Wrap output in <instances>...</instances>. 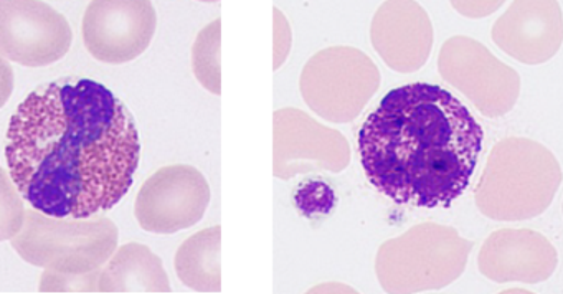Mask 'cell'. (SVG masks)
Masks as SVG:
<instances>
[{
  "mask_svg": "<svg viewBox=\"0 0 563 294\" xmlns=\"http://www.w3.org/2000/svg\"><path fill=\"white\" fill-rule=\"evenodd\" d=\"M12 91H14V69L9 59L0 55V108H4Z\"/></svg>",
  "mask_w": 563,
  "mask_h": 294,
  "instance_id": "4fadbf2b",
  "label": "cell"
},
{
  "mask_svg": "<svg viewBox=\"0 0 563 294\" xmlns=\"http://www.w3.org/2000/svg\"><path fill=\"white\" fill-rule=\"evenodd\" d=\"M24 218V198L11 175L0 167V243L11 240L21 231Z\"/></svg>",
  "mask_w": 563,
  "mask_h": 294,
  "instance_id": "30bf717a",
  "label": "cell"
},
{
  "mask_svg": "<svg viewBox=\"0 0 563 294\" xmlns=\"http://www.w3.org/2000/svg\"><path fill=\"white\" fill-rule=\"evenodd\" d=\"M176 271L186 286L200 293L220 291V228L194 235L177 250Z\"/></svg>",
  "mask_w": 563,
  "mask_h": 294,
  "instance_id": "ba28073f",
  "label": "cell"
},
{
  "mask_svg": "<svg viewBox=\"0 0 563 294\" xmlns=\"http://www.w3.org/2000/svg\"><path fill=\"white\" fill-rule=\"evenodd\" d=\"M98 293H170L169 276L150 247L126 243L101 268Z\"/></svg>",
  "mask_w": 563,
  "mask_h": 294,
  "instance_id": "52a82bcc",
  "label": "cell"
},
{
  "mask_svg": "<svg viewBox=\"0 0 563 294\" xmlns=\"http://www.w3.org/2000/svg\"><path fill=\"white\" fill-rule=\"evenodd\" d=\"M295 204L305 217L319 220V218L331 214L334 208V190L324 182H308L299 190H296Z\"/></svg>",
  "mask_w": 563,
  "mask_h": 294,
  "instance_id": "8fae6325",
  "label": "cell"
},
{
  "mask_svg": "<svg viewBox=\"0 0 563 294\" xmlns=\"http://www.w3.org/2000/svg\"><path fill=\"white\" fill-rule=\"evenodd\" d=\"M156 26V9L146 0H98L85 12L84 42L95 58L120 65L150 48Z\"/></svg>",
  "mask_w": 563,
  "mask_h": 294,
  "instance_id": "8992f818",
  "label": "cell"
},
{
  "mask_svg": "<svg viewBox=\"0 0 563 294\" xmlns=\"http://www.w3.org/2000/svg\"><path fill=\"white\" fill-rule=\"evenodd\" d=\"M484 132L470 109L427 83L382 99L358 134L371 184L397 204L434 208L456 200L473 177Z\"/></svg>",
  "mask_w": 563,
  "mask_h": 294,
  "instance_id": "7a4b0ae2",
  "label": "cell"
},
{
  "mask_svg": "<svg viewBox=\"0 0 563 294\" xmlns=\"http://www.w3.org/2000/svg\"><path fill=\"white\" fill-rule=\"evenodd\" d=\"M118 240V227L107 215L57 218L34 208L25 210L21 231L9 241L34 266L84 274L103 266L117 250Z\"/></svg>",
  "mask_w": 563,
  "mask_h": 294,
  "instance_id": "3957f363",
  "label": "cell"
},
{
  "mask_svg": "<svg viewBox=\"0 0 563 294\" xmlns=\"http://www.w3.org/2000/svg\"><path fill=\"white\" fill-rule=\"evenodd\" d=\"M74 42L67 17L35 0H0V55L19 65L60 62Z\"/></svg>",
  "mask_w": 563,
  "mask_h": 294,
  "instance_id": "277c9868",
  "label": "cell"
},
{
  "mask_svg": "<svg viewBox=\"0 0 563 294\" xmlns=\"http://www.w3.org/2000/svg\"><path fill=\"white\" fill-rule=\"evenodd\" d=\"M101 268L84 274L45 270L41 277V293H98Z\"/></svg>",
  "mask_w": 563,
  "mask_h": 294,
  "instance_id": "7c38bea8",
  "label": "cell"
},
{
  "mask_svg": "<svg viewBox=\"0 0 563 294\" xmlns=\"http://www.w3.org/2000/svg\"><path fill=\"white\" fill-rule=\"evenodd\" d=\"M140 157L133 115L95 79L38 86L9 124V175L22 198L48 217L110 210L133 185Z\"/></svg>",
  "mask_w": 563,
  "mask_h": 294,
  "instance_id": "6da1fadb",
  "label": "cell"
},
{
  "mask_svg": "<svg viewBox=\"0 0 563 294\" xmlns=\"http://www.w3.org/2000/svg\"><path fill=\"white\" fill-rule=\"evenodd\" d=\"M209 202L210 187L200 171L192 165H166L140 188L134 214L143 230L173 235L202 220Z\"/></svg>",
  "mask_w": 563,
  "mask_h": 294,
  "instance_id": "5b68a950",
  "label": "cell"
},
{
  "mask_svg": "<svg viewBox=\"0 0 563 294\" xmlns=\"http://www.w3.org/2000/svg\"><path fill=\"white\" fill-rule=\"evenodd\" d=\"M220 20L210 23L197 36L192 50L194 72L210 91L220 92Z\"/></svg>",
  "mask_w": 563,
  "mask_h": 294,
  "instance_id": "9c48e42d",
  "label": "cell"
}]
</instances>
